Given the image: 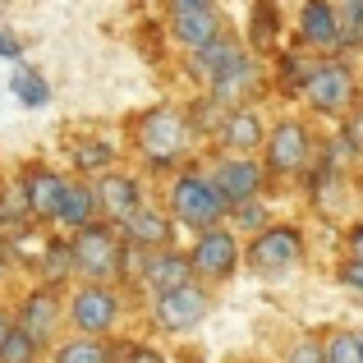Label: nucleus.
<instances>
[{
    "label": "nucleus",
    "instance_id": "f257e3e1",
    "mask_svg": "<svg viewBox=\"0 0 363 363\" xmlns=\"http://www.w3.org/2000/svg\"><path fill=\"white\" fill-rule=\"evenodd\" d=\"M189 129L194 124L179 116L175 106H152L147 116L133 124V138H138V152L152 170H166L189 152Z\"/></svg>",
    "mask_w": 363,
    "mask_h": 363
},
{
    "label": "nucleus",
    "instance_id": "f03ea898",
    "mask_svg": "<svg viewBox=\"0 0 363 363\" xmlns=\"http://www.w3.org/2000/svg\"><path fill=\"white\" fill-rule=\"evenodd\" d=\"M225 207L230 203L221 198V189L203 175H179L170 184V221L189 225V230H212L225 216Z\"/></svg>",
    "mask_w": 363,
    "mask_h": 363
},
{
    "label": "nucleus",
    "instance_id": "7ed1b4c3",
    "mask_svg": "<svg viewBox=\"0 0 363 363\" xmlns=\"http://www.w3.org/2000/svg\"><path fill=\"white\" fill-rule=\"evenodd\" d=\"M74 262H79V276H88V281H116L124 272V244L120 235L111 230V225L92 221L83 225V230H74Z\"/></svg>",
    "mask_w": 363,
    "mask_h": 363
},
{
    "label": "nucleus",
    "instance_id": "20e7f679",
    "mask_svg": "<svg viewBox=\"0 0 363 363\" xmlns=\"http://www.w3.org/2000/svg\"><path fill=\"white\" fill-rule=\"evenodd\" d=\"M299 257H303V235L294 230V225H267V230H257L253 244H248V267H253L257 276H267V281L294 272Z\"/></svg>",
    "mask_w": 363,
    "mask_h": 363
},
{
    "label": "nucleus",
    "instance_id": "39448f33",
    "mask_svg": "<svg viewBox=\"0 0 363 363\" xmlns=\"http://www.w3.org/2000/svg\"><path fill=\"white\" fill-rule=\"evenodd\" d=\"M303 97H308V106L318 111V116H350V106H354V97H359L354 69H350L345 60L313 65V79H308V88H303Z\"/></svg>",
    "mask_w": 363,
    "mask_h": 363
},
{
    "label": "nucleus",
    "instance_id": "423d86ee",
    "mask_svg": "<svg viewBox=\"0 0 363 363\" xmlns=\"http://www.w3.org/2000/svg\"><path fill=\"white\" fill-rule=\"evenodd\" d=\"M207 308H212V294H207V285L198 281H184L175 285V290L157 294V308H152V318H157L161 331H170V336H184V331H194L198 322L207 318Z\"/></svg>",
    "mask_w": 363,
    "mask_h": 363
},
{
    "label": "nucleus",
    "instance_id": "0eeeda50",
    "mask_svg": "<svg viewBox=\"0 0 363 363\" xmlns=\"http://www.w3.org/2000/svg\"><path fill=\"white\" fill-rule=\"evenodd\" d=\"M313 161V133L299 120H281L267 133V170L276 175H299Z\"/></svg>",
    "mask_w": 363,
    "mask_h": 363
},
{
    "label": "nucleus",
    "instance_id": "6e6552de",
    "mask_svg": "<svg viewBox=\"0 0 363 363\" xmlns=\"http://www.w3.org/2000/svg\"><path fill=\"white\" fill-rule=\"evenodd\" d=\"M194 276L198 281H230L235 267H240V244H235L230 230H221V225H212V230L198 235L194 244Z\"/></svg>",
    "mask_w": 363,
    "mask_h": 363
},
{
    "label": "nucleus",
    "instance_id": "1a4fd4ad",
    "mask_svg": "<svg viewBox=\"0 0 363 363\" xmlns=\"http://www.w3.org/2000/svg\"><path fill=\"white\" fill-rule=\"evenodd\" d=\"M69 318H74V327L88 331V336H106V331L116 327V318H120L116 290H111V285H101V281H88L69 299Z\"/></svg>",
    "mask_w": 363,
    "mask_h": 363
},
{
    "label": "nucleus",
    "instance_id": "9d476101",
    "mask_svg": "<svg viewBox=\"0 0 363 363\" xmlns=\"http://www.w3.org/2000/svg\"><path fill=\"white\" fill-rule=\"evenodd\" d=\"M212 184L221 189V198L230 207H240V203L262 194V166L248 157H221V166L212 170Z\"/></svg>",
    "mask_w": 363,
    "mask_h": 363
},
{
    "label": "nucleus",
    "instance_id": "9b49d317",
    "mask_svg": "<svg viewBox=\"0 0 363 363\" xmlns=\"http://www.w3.org/2000/svg\"><path fill=\"white\" fill-rule=\"evenodd\" d=\"M299 37L313 46V51H336L345 46V28H340V9L327 5V0H308L299 14Z\"/></svg>",
    "mask_w": 363,
    "mask_h": 363
},
{
    "label": "nucleus",
    "instance_id": "f8f14e48",
    "mask_svg": "<svg viewBox=\"0 0 363 363\" xmlns=\"http://www.w3.org/2000/svg\"><path fill=\"white\" fill-rule=\"evenodd\" d=\"M65 189H69V179L55 175V170H46V166L28 170V179H23L28 212H33L37 221H55V212H60V203H65Z\"/></svg>",
    "mask_w": 363,
    "mask_h": 363
},
{
    "label": "nucleus",
    "instance_id": "ddd939ff",
    "mask_svg": "<svg viewBox=\"0 0 363 363\" xmlns=\"http://www.w3.org/2000/svg\"><path fill=\"white\" fill-rule=\"evenodd\" d=\"M170 37L194 55V51H203V46H212L216 37H225V28H221V14H216V9H184V14H170Z\"/></svg>",
    "mask_w": 363,
    "mask_h": 363
},
{
    "label": "nucleus",
    "instance_id": "4468645a",
    "mask_svg": "<svg viewBox=\"0 0 363 363\" xmlns=\"http://www.w3.org/2000/svg\"><path fill=\"white\" fill-rule=\"evenodd\" d=\"M184 281H194V257L175 253V248H157L152 257H143V285L152 294H166Z\"/></svg>",
    "mask_w": 363,
    "mask_h": 363
},
{
    "label": "nucleus",
    "instance_id": "2eb2a0df",
    "mask_svg": "<svg viewBox=\"0 0 363 363\" xmlns=\"http://www.w3.org/2000/svg\"><path fill=\"white\" fill-rule=\"evenodd\" d=\"M120 235L133 248H147V253H152V248H170V240H175V225H170L157 207H138V212H129L120 221Z\"/></svg>",
    "mask_w": 363,
    "mask_h": 363
},
{
    "label": "nucleus",
    "instance_id": "dca6fc26",
    "mask_svg": "<svg viewBox=\"0 0 363 363\" xmlns=\"http://www.w3.org/2000/svg\"><path fill=\"white\" fill-rule=\"evenodd\" d=\"M18 327L33 331L37 340L55 336V327H60V294H55V285H42V290L28 294L23 308H18Z\"/></svg>",
    "mask_w": 363,
    "mask_h": 363
},
{
    "label": "nucleus",
    "instance_id": "f3484780",
    "mask_svg": "<svg viewBox=\"0 0 363 363\" xmlns=\"http://www.w3.org/2000/svg\"><path fill=\"white\" fill-rule=\"evenodd\" d=\"M101 212V198L92 184H79V179H69V189H65V203L60 212H55V221L65 225V230H83V225H92Z\"/></svg>",
    "mask_w": 363,
    "mask_h": 363
},
{
    "label": "nucleus",
    "instance_id": "a211bd4d",
    "mask_svg": "<svg viewBox=\"0 0 363 363\" xmlns=\"http://www.w3.org/2000/svg\"><path fill=\"white\" fill-rule=\"evenodd\" d=\"M240 60H244V46L235 42L230 33H225V37H216L212 46L194 51V74H198L203 83H212V79H221V74H230Z\"/></svg>",
    "mask_w": 363,
    "mask_h": 363
},
{
    "label": "nucleus",
    "instance_id": "6ab92c4d",
    "mask_svg": "<svg viewBox=\"0 0 363 363\" xmlns=\"http://www.w3.org/2000/svg\"><path fill=\"white\" fill-rule=\"evenodd\" d=\"M221 147H230L235 157H248L253 147H267L257 111H248V106H235L230 111V120H225V129H221Z\"/></svg>",
    "mask_w": 363,
    "mask_h": 363
},
{
    "label": "nucleus",
    "instance_id": "aec40b11",
    "mask_svg": "<svg viewBox=\"0 0 363 363\" xmlns=\"http://www.w3.org/2000/svg\"><path fill=\"white\" fill-rule=\"evenodd\" d=\"M257 83H262V69H257V65H253V60L244 55V60L235 65L230 74H221V79H212L207 88H212V97L230 101V106H244V101H248V97L257 92Z\"/></svg>",
    "mask_w": 363,
    "mask_h": 363
},
{
    "label": "nucleus",
    "instance_id": "412c9836",
    "mask_svg": "<svg viewBox=\"0 0 363 363\" xmlns=\"http://www.w3.org/2000/svg\"><path fill=\"white\" fill-rule=\"evenodd\" d=\"M97 198H101V212L111 216V221H124L129 212H138V179H129V175H106L97 184Z\"/></svg>",
    "mask_w": 363,
    "mask_h": 363
},
{
    "label": "nucleus",
    "instance_id": "4be33fe9",
    "mask_svg": "<svg viewBox=\"0 0 363 363\" xmlns=\"http://www.w3.org/2000/svg\"><path fill=\"white\" fill-rule=\"evenodd\" d=\"M55 363H111V350L101 345V336H74V340H65L60 350H55Z\"/></svg>",
    "mask_w": 363,
    "mask_h": 363
},
{
    "label": "nucleus",
    "instance_id": "5701e85b",
    "mask_svg": "<svg viewBox=\"0 0 363 363\" xmlns=\"http://www.w3.org/2000/svg\"><path fill=\"white\" fill-rule=\"evenodd\" d=\"M9 92H14L28 111H42L46 101H51V83H46L37 69H18L14 79H9Z\"/></svg>",
    "mask_w": 363,
    "mask_h": 363
},
{
    "label": "nucleus",
    "instance_id": "b1692460",
    "mask_svg": "<svg viewBox=\"0 0 363 363\" xmlns=\"http://www.w3.org/2000/svg\"><path fill=\"white\" fill-rule=\"evenodd\" d=\"M230 111H235L230 101H221V97H212V92H207V97L194 106L189 124H194V129H203V133H212V138H221V129H225V120H230Z\"/></svg>",
    "mask_w": 363,
    "mask_h": 363
},
{
    "label": "nucleus",
    "instance_id": "393cba45",
    "mask_svg": "<svg viewBox=\"0 0 363 363\" xmlns=\"http://www.w3.org/2000/svg\"><path fill=\"white\" fill-rule=\"evenodd\" d=\"M69 272H79V262H74V240H69V244H65V240L46 244V257H42V281H46V285H60Z\"/></svg>",
    "mask_w": 363,
    "mask_h": 363
},
{
    "label": "nucleus",
    "instance_id": "a878e982",
    "mask_svg": "<svg viewBox=\"0 0 363 363\" xmlns=\"http://www.w3.org/2000/svg\"><path fill=\"white\" fill-rule=\"evenodd\" d=\"M37 345L42 340L23 327H9V336L0 340V363H37Z\"/></svg>",
    "mask_w": 363,
    "mask_h": 363
},
{
    "label": "nucleus",
    "instance_id": "bb28decb",
    "mask_svg": "<svg viewBox=\"0 0 363 363\" xmlns=\"http://www.w3.org/2000/svg\"><path fill=\"white\" fill-rule=\"evenodd\" d=\"M248 37H253L257 51L276 42V5H272V0H257V5H253V23H248Z\"/></svg>",
    "mask_w": 363,
    "mask_h": 363
},
{
    "label": "nucleus",
    "instance_id": "cd10ccee",
    "mask_svg": "<svg viewBox=\"0 0 363 363\" xmlns=\"http://www.w3.org/2000/svg\"><path fill=\"white\" fill-rule=\"evenodd\" d=\"M327 363H363V336L359 331H336L327 340Z\"/></svg>",
    "mask_w": 363,
    "mask_h": 363
},
{
    "label": "nucleus",
    "instance_id": "c85d7f7f",
    "mask_svg": "<svg viewBox=\"0 0 363 363\" xmlns=\"http://www.w3.org/2000/svg\"><path fill=\"white\" fill-rule=\"evenodd\" d=\"M111 157H116V147H111V143H79V147H74V166L79 170H101V166H111Z\"/></svg>",
    "mask_w": 363,
    "mask_h": 363
},
{
    "label": "nucleus",
    "instance_id": "c756f323",
    "mask_svg": "<svg viewBox=\"0 0 363 363\" xmlns=\"http://www.w3.org/2000/svg\"><path fill=\"white\" fill-rule=\"evenodd\" d=\"M340 28H345V46H363V0H336Z\"/></svg>",
    "mask_w": 363,
    "mask_h": 363
},
{
    "label": "nucleus",
    "instance_id": "7c9ffc66",
    "mask_svg": "<svg viewBox=\"0 0 363 363\" xmlns=\"http://www.w3.org/2000/svg\"><path fill=\"white\" fill-rule=\"evenodd\" d=\"M308 79H313V69L299 60V55H281V88L290 92V97L308 88Z\"/></svg>",
    "mask_w": 363,
    "mask_h": 363
},
{
    "label": "nucleus",
    "instance_id": "2f4dec72",
    "mask_svg": "<svg viewBox=\"0 0 363 363\" xmlns=\"http://www.w3.org/2000/svg\"><path fill=\"white\" fill-rule=\"evenodd\" d=\"M285 363H327V340H318V336L294 340V345L285 350Z\"/></svg>",
    "mask_w": 363,
    "mask_h": 363
},
{
    "label": "nucleus",
    "instance_id": "473e14b6",
    "mask_svg": "<svg viewBox=\"0 0 363 363\" xmlns=\"http://www.w3.org/2000/svg\"><path fill=\"white\" fill-rule=\"evenodd\" d=\"M235 225H240V230H267V207L257 203V198H248V203H240L235 207Z\"/></svg>",
    "mask_w": 363,
    "mask_h": 363
},
{
    "label": "nucleus",
    "instance_id": "72a5a7b5",
    "mask_svg": "<svg viewBox=\"0 0 363 363\" xmlns=\"http://www.w3.org/2000/svg\"><path fill=\"white\" fill-rule=\"evenodd\" d=\"M340 138L350 143V152L363 157V111H350V116H345V133H340Z\"/></svg>",
    "mask_w": 363,
    "mask_h": 363
},
{
    "label": "nucleus",
    "instance_id": "f704fd0d",
    "mask_svg": "<svg viewBox=\"0 0 363 363\" xmlns=\"http://www.w3.org/2000/svg\"><path fill=\"white\" fill-rule=\"evenodd\" d=\"M340 281H345L354 294H363V257H350V262L340 267Z\"/></svg>",
    "mask_w": 363,
    "mask_h": 363
},
{
    "label": "nucleus",
    "instance_id": "c9c22d12",
    "mask_svg": "<svg viewBox=\"0 0 363 363\" xmlns=\"http://www.w3.org/2000/svg\"><path fill=\"white\" fill-rule=\"evenodd\" d=\"M0 55H5V60H18V55H23V42H18L14 33H5V28H0Z\"/></svg>",
    "mask_w": 363,
    "mask_h": 363
},
{
    "label": "nucleus",
    "instance_id": "e433bc0d",
    "mask_svg": "<svg viewBox=\"0 0 363 363\" xmlns=\"http://www.w3.org/2000/svg\"><path fill=\"white\" fill-rule=\"evenodd\" d=\"M124 363H166L157 354V350H147V345H138V350H129V354H124Z\"/></svg>",
    "mask_w": 363,
    "mask_h": 363
},
{
    "label": "nucleus",
    "instance_id": "4c0bfd02",
    "mask_svg": "<svg viewBox=\"0 0 363 363\" xmlns=\"http://www.w3.org/2000/svg\"><path fill=\"white\" fill-rule=\"evenodd\" d=\"M184 9H216V0H170V14H184Z\"/></svg>",
    "mask_w": 363,
    "mask_h": 363
},
{
    "label": "nucleus",
    "instance_id": "58836bf2",
    "mask_svg": "<svg viewBox=\"0 0 363 363\" xmlns=\"http://www.w3.org/2000/svg\"><path fill=\"white\" fill-rule=\"evenodd\" d=\"M350 257H363V225L350 230Z\"/></svg>",
    "mask_w": 363,
    "mask_h": 363
},
{
    "label": "nucleus",
    "instance_id": "ea45409f",
    "mask_svg": "<svg viewBox=\"0 0 363 363\" xmlns=\"http://www.w3.org/2000/svg\"><path fill=\"white\" fill-rule=\"evenodd\" d=\"M9 327H14V322H9V318H5V313H0V340H5V336H9Z\"/></svg>",
    "mask_w": 363,
    "mask_h": 363
},
{
    "label": "nucleus",
    "instance_id": "a19ab883",
    "mask_svg": "<svg viewBox=\"0 0 363 363\" xmlns=\"http://www.w3.org/2000/svg\"><path fill=\"white\" fill-rule=\"evenodd\" d=\"M0 216H5V207H0Z\"/></svg>",
    "mask_w": 363,
    "mask_h": 363
}]
</instances>
